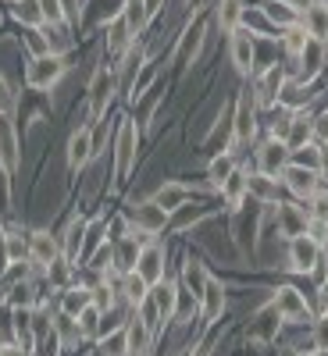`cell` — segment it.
<instances>
[{
	"mask_svg": "<svg viewBox=\"0 0 328 356\" xmlns=\"http://www.w3.org/2000/svg\"><path fill=\"white\" fill-rule=\"evenodd\" d=\"M136 154H139V125H136V118L122 114L118 132H114V186H122L132 175Z\"/></svg>",
	"mask_w": 328,
	"mask_h": 356,
	"instance_id": "6da1fadb",
	"label": "cell"
},
{
	"mask_svg": "<svg viewBox=\"0 0 328 356\" xmlns=\"http://www.w3.org/2000/svg\"><path fill=\"white\" fill-rule=\"evenodd\" d=\"M68 54H47V57H29L25 65V86L36 89V93H50V89L68 75Z\"/></svg>",
	"mask_w": 328,
	"mask_h": 356,
	"instance_id": "7a4b0ae2",
	"label": "cell"
},
{
	"mask_svg": "<svg viewBox=\"0 0 328 356\" xmlns=\"http://www.w3.org/2000/svg\"><path fill=\"white\" fill-rule=\"evenodd\" d=\"M257 139V100H253V89H240V97L232 104V136L225 150L235 154V146H247Z\"/></svg>",
	"mask_w": 328,
	"mask_h": 356,
	"instance_id": "3957f363",
	"label": "cell"
},
{
	"mask_svg": "<svg viewBox=\"0 0 328 356\" xmlns=\"http://www.w3.org/2000/svg\"><path fill=\"white\" fill-rule=\"evenodd\" d=\"M267 310H272L279 321L286 324H304V321H314V310L307 303V296L296 289V285H279L267 300Z\"/></svg>",
	"mask_w": 328,
	"mask_h": 356,
	"instance_id": "277c9868",
	"label": "cell"
},
{
	"mask_svg": "<svg viewBox=\"0 0 328 356\" xmlns=\"http://www.w3.org/2000/svg\"><path fill=\"white\" fill-rule=\"evenodd\" d=\"M272 211H275V228H279V235H282L286 243H292V239H300V235H311L314 232L311 214H307V203H300V200H279Z\"/></svg>",
	"mask_w": 328,
	"mask_h": 356,
	"instance_id": "5b68a950",
	"label": "cell"
},
{
	"mask_svg": "<svg viewBox=\"0 0 328 356\" xmlns=\"http://www.w3.org/2000/svg\"><path fill=\"white\" fill-rule=\"evenodd\" d=\"M207 193H214V189H203V186H193V182H178V178H168V182H161L157 189H154V203L157 207H164L168 214H178L182 207H189L193 200H200V196H207Z\"/></svg>",
	"mask_w": 328,
	"mask_h": 356,
	"instance_id": "8992f818",
	"label": "cell"
},
{
	"mask_svg": "<svg viewBox=\"0 0 328 356\" xmlns=\"http://www.w3.org/2000/svg\"><path fill=\"white\" fill-rule=\"evenodd\" d=\"M114 93H118V68L111 65V68H100L93 75V82H89V125L104 122Z\"/></svg>",
	"mask_w": 328,
	"mask_h": 356,
	"instance_id": "52a82bcc",
	"label": "cell"
},
{
	"mask_svg": "<svg viewBox=\"0 0 328 356\" xmlns=\"http://www.w3.org/2000/svg\"><path fill=\"white\" fill-rule=\"evenodd\" d=\"M129 221H132L129 228L139 232L143 239H154V235H161L171 225V214L164 211V207H157L154 200H139V203L129 207Z\"/></svg>",
	"mask_w": 328,
	"mask_h": 356,
	"instance_id": "ba28073f",
	"label": "cell"
},
{
	"mask_svg": "<svg viewBox=\"0 0 328 356\" xmlns=\"http://www.w3.org/2000/svg\"><path fill=\"white\" fill-rule=\"evenodd\" d=\"M136 275L150 289L161 285L168 278V246L157 243V239H146L143 250H139V260H136Z\"/></svg>",
	"mask_w": 328,
	"mask_h": 356,
	"instance_id": "9c48e42d",
	"label": "cell"
},
{
	"mask_svg": "<svg viewBox=\"0 0 328 356\" xmlns=\"http://www.w3.org/2000/svg\"><path fill=\"white\" fill-rule=\"evenodd\" d=\"M289 86V75H286V65H267L260 75H253V100H257V107H264V111H272V107H279V97H282V89Z\"/></svg>",
	"mask_w": 328,
	"mask_h": 356,
	"instance_id": "30bf717a",
	"label": "cell"
},
{
	"mask_svg": "<svg viewBox=\"0 0 328 356\" xmlns=\"http://www.w3.org/2000/svg\"><path fill=\"white\" fill-rule=\"evenodd\" d=\"M228 61L240 79H253L257 75V40L240 25V33L228 36Z\"/></svg>",
	"mask_w": 328,
	"mask_h": 356,
	"instance_id": "8fae6325",
	"label": "cell"
},
{
	"mask_svg": "<svg viewBox=\"0 0 328 356\" xmlns=\"http://www.w3.org/2000/svg\"><path fill=\"white\" fill-rule=\"evenodd\" d=\"M143 235L139 232H132V228H125L118 239L111 243V271L114 275H132L136 271V260H139V250H143Z\"/></svg>",
	"mask_w": 328,
	"mask_h": 356,
	"instance_id": "7c38bea8",
	"label": "cell"
},
{
	"mask_svg": "<svg viewBox=\"0 0 328 356\" xmlns=\"http://www.w3.org/2000/svg\"><path fill=\"white\" fill-rule=\"evenodd\" d=\"M97 157V146H93V125H79L72 129L68 136V146H65V161H68V171L79 175L89 161Z\"/></svg>",
	"mask_w": 328,
	"mask_h": 356,
	"instance_id": "4fadbf2b",
	"label": "cell"
},
{
	"mask_svg": "<svg viewBox=\"0 0 328 356\" xmlns=\"http://www.w3.org/2000/svg\"><path fill=\"white\" fill-rule=\"evenodd\" d=\"M289 271L292 275H314L318 264H321V243L314 235H300V239L289 243Z\"/></svg>",
	"mask_w": 328,
	"mask_h": 356,
	"instance_id": "5bb4252c",
	"label": "cell"
},
{
	"mask_svg": "<svg viewBox=\"0 0 328 356\" xmlns=\"http://www.w3.org/2000/svg\"><path fill=\"white\" fill-rule=\"evenodd\" d=\"M228 310V292H225V282L211 275V282H207L203 296H200V324L203 328H214V324L225 317Z\"/></svg>",
	"mask_w": 328,
	"mask_h": 356,
	"instance_id": "9a60e30c",
	"label": "cell"
},
{
	"mask_svg": "<svg viewBox=\"0 0 328 356\" xmlns=\"http://www.w3.org/2000/svg\"><path fill=\"white\" fill-rule=\"evenodd\" d=\"M289 161H292L289 146L279 143V139H272V136L257 146V171L267 175V178H279V182H282V171L289 168Z\"/></svg>",
	"mask_w": 328,
	"mask_h": 356,
	"instance_id": "2e32d148",
	"label": "cell"
},
{
	"mask_svg": "<svg viewBox=\"0 0 328 356\" xmlns=\"http://www.w3.org/2000/svg\"><path fill=\"white\" fill-rule=\"evenodd\" d=\"M282 186H286V193H289L292 200L307 203V200L321 189V175H318V171H311V168H300V164H292V161H289V168L282 171Z\"/></svg>",
	"mask_w": 328,
	"mask_h": 356,
	"instance_id": "e0dca14e",
	"label": "cell"
},
{
	"mask_svg": "<svg viewBox=\"0 0 328 356\" xmlns=\"http://www.w3.org/2000/svg\"><path fill=\"white\" fill-rule=\"evenodd\" d=\"M178 292H182V285H178L175 278H164L161 285L150 289V310H154V324L161 328V324L175 321L178 314Z\"/></svg>",
	"mask_w": 328,
	"mask_h": 356,
	"instance_id": "ac0fdd59",
	"label": "cell"
},
{
	"mask_svg": "<svg viewBox=\"0 0 328 356\" xmlns=\"http://www.w3.org/2000/svg\"><path fill=\"white\" fill-rule=\"evenodd\" d=\"M29 260H33L36 267H43V271H47L50 264L65 260L61 257V239H57L54 232H47V228L29 232Z\"/></svg>",
	"mask_w": 328,
	"mask_h": 356,
	"instance_id": "d6986e66",
	"label": "cell"
},
{
	"mask_svg": "<svg viewBox=\"0 0 328 356\" xmlns=\"http://www.w3.org/2000/svg\"><path fill=\"white\" fill-rule=\"evenodd\" d=\"M61 257L75 267L79 260H82V243H86V218L82 214H75V218H68V225L61 228Z\"/></svg>",
	"mask_w": 328,
	"mask_h": 356,
	"instance_id": "ffe728a7",
	"label": "cell"
},
{
	"mask_svg": "<svg viewBox=\"0 0 328 356\" xmlns=\"http://www.w3.org/2000/svg\"><path fill=\"white\" fill-rule=\"evenodd\" d=\"M125 332H129V356H150V349H154V328L146 324V317L139 310H132V317L125 321Z\"/></svg>",
	"mask_w": 328,
	"mask_h": 356,
	"instance_id": "44dd1931",
	"label": "cell"
},
{
	"mask_svg": "<svg viewBox=\"0 0 328 356\" xmlns=\"http://www.w3.org/2000/svg\"><path fill=\"white\" fill-rule=\"evenodd\" d=\"M257 11H260V18L272 25V29H279V33H286V29H292V25H300V15H296L286 0H257Z\"/></svg>",
	"mask_w": 328,
	"mask_h": 356,
	"instance_id": "7402d4cb",
	"label": "cell"
},
{
	"mask_svg": "<svg viewBox=\"0 0 328 356\" xmlns=\"http://www.w3.org/2000/svg\"><path fill=\"white\" fill-rule=\"evenodd\" d=\"M22 164V154H18V132L11 125V118H0V168L8 175H15Z\"/></svg>",
	"mask_w": 328,
	"mask_h": 356,
	"instance_id": "603a6c76",
	"label": "cell"
},
{
	"mask_svg": "<svg viewBox=\"0 0 328 356\" xmlns=\"http://www.w3.org/2000/svg\"><path fill=\"white\" fill-rule=\"evenodd\" d=\"M218 196H221V203L228 207L232 214H240L243 211V203H247V196H250V186H247V171L243 168H235L232 171V178L218 189Z\"/></svg>",
	"mask_w": 328,
	"mask_h": 356,
	"instance_id": "cb8c5ba5",
	"label": "cell"
},
{
	"mask_svg": "<svg viewBox=\"0 0 328 356\" xmlns=\"http://www.w3.org/2000/svg\"><path fill=\"white\" fill-rule=\"evenodd\" d=\"M300 25H304V33L318 43L328 40V0H314V4L300 15Z\"/></svg>",
	"mask_w": 328,
	"mask_h": 356,
	"instance_id": "d4e9b609",
	"label": "cell"
},
{
	"mask_svg": "<svg viewBox=\"0 0 328 356\" xmlns=\"http://www.w3.org/2000/svg\"><path fill=\"white\" fill-rule=\"evenodd\" d=\"M296 65H300V82H304V86L314 82V79L321 75V68H325V43L307 40V47L300 50V57H296Z\"/></svg>",
	"mask_w": 328,
	"mask_h": 356,
	"instance_id": "484cf974",
	"label": "cell"
},
{
	"mask_svg": "<svg viewBox=\"0 0 328 356\" xmlns=\"http://www.w3.org/2000/svg\"><path fill=\"white\" fill-rule=\"evenodd\" d=\"M207 282H211V271L203 267V260L200 257H186L182 260V282H178V285H182L186 292H193V300H200Z\"/></svg>",
	"mask_w": 328,
	"mask_h": 356,
	"instance_id": "4316f807",
	"label": "cell"
},
{
	"mask_svg": "<svg viewBox=\"0 0 328 356\" xmlns=\"http://www.w3.org/2000/svg\"><path fill=\"white\" fill-rule=\"evenodd\" d=\"M247 186H250V200H257L260 207H275L279 203V178H267L260 171H247Z\"/></svg>",
	"mask_w": 328,
	"mask_h": 356,
	"instance_id": "83f0119b",
	"label": "cell"
},
{
	"mask_svg": "<svg viewBox=\"0 0 328 356\" xmlns=\"http://www.w3.org/2000/svg\"><path fill=\"white\" fill-rule=\"evenodd\" d=\"M235 168H240V164H235V154L232 150H221V154H214L211 161H207V186H211L214 193L228 182V178H232V171Z\"/></svg>",
	"mask_w": 328,
	"mask_h": 356,
	"instance_id": "f1b7e54d",
	"label": "cell"
},
{
	"mask_svg": "<svg viewBox=\"0 0 328 356\" xmlns=\"http://www.w3.org/2000/svg\"><path fill=\"white\" fill-rule=\"evenodd\" d=\"M11 18H15L22 29H47L43 0H15V4H11Z\"/></svg>",
	"mask_w": 328,
	"mask_h": 356,
	"instance_id": "f546056e",
	"label": "cell"
},
{
	"mask_svg": "<svg viewBox=\"0 0 328 356\" xmlns=\"http://www.w3.org/2000/svg\"><path fill=\"white\" fill-rule=\"evenodd\" d=\"M89 303H93V289H89V285H65L61 289V314L79 317Z\"/></svg>",
	"mask_w": 328,
	"mask_h": 356,
	"instance_id": "4dcf8cb0",
	"label": "cell"
},
{
	"mask_svg": "<svg viewBox=\"0 0 328 356\" xmlns=\"http://www.w3.org/2000/svg\"><path fill=\"white\" fill-rule=\"evenodd\" d=\"M107 246V221L104 218H89L86 221V243H82V260H93Z\"/></svg>",
	"mask_w": 328,
	"mask_h": 356,
	"instance_id": "1f68e13d",
	"label": "cell"
},
{
	"mask_svg": "<svg viewBox=\"0 0 328 356\" xmlns=\"http://www.w3.org/2000/svg\"><path fill=\"white\" fill-rule=\"evenodd\" d=\"M97 356H129V332L125 324H118V328L104 332L97 339Z\"/></svg>",
	"mask_w": 328,
	"mask_h": 356,
	"instance_id": "d6a6232c",
	"label": "cell"
},
{
	"mask_svg": "<svg viewBox=\"0 0 328 356\" xmlns=\"http://www.w3.org/2000/svg\"><path fill=\"white\" fill-rule=\"evenodd\" d=\"M43 18H47V29H54V33H65L75 22V15L65 0H43Z\"/></svg>",
	"mask_w": 328,
	"mask_h": 356,
	"instance_id": "836d02e7",
	"label": "cell"
},
{
	"mask_svg": "<svg viewBox=\"0 0 328 356\" xmlns=\"http://www.w3.org/2000/svg\"><path fill=\"white\" fill-rule=\"evenodd\" d=\"M122 300L129 303V310L146 307V300H150V285H146L136 271H132V275H125V278H122Z\"/></svg>",
	"mask_w": 328,
	"mask_h": 356,
	"instance_id": "e575fe53",
	"label": "cell"
},
{
	"mask_svg": "<svg viewBox=\"0 0 328 356\" xmlns=\"http://www.w3.org/2000/svg\"><path fill=\"white\" fill-rule=\"evenodd\" d=\"M243 15H247L243 0H221V8H218V29H221L225 36L240 33V25H243Z\"/></svg>",
	"mask_w": 328,
	"mask_h": 356,
	"instance_id": "d590c367",
	"label": "cell"
},
{
	"mask_svg": "<svg viewBox=\"0 0 328 356\" xmlns=\"http://www.w3.org/2000/svg\"><path fill=\"white\" fill-rule=\"evenodd\" d=\"M122 18L129 25L132 36H143L146 25H150V11H146V0H125L122 4Z\"/></svg>",
	"mask_w": 328,
	"mask_h": 356,
	"instance_id": "8d00e7d4",
	"label": "cell"
},
{
	"mask_svg": "<svg viewBox=\"0 0 328 356\" xmlns=\"http://www.w3.org/2000/svg\"><path fill=\"white\" fill-rule=\"evenodd\" d=\"M200 43H203V25H189L186 33H182V40H178V50H175V65H193L196 61V50H200Z\"/></svg>",
	"mask_w": 328,
	"mask_h": 356,
	"instance_id": "74e56055",
	"label": "cell"
},
{
	"mask_svg": "<svg viewBox=\"0 0 328 356\" xmlns=\"http://www.w3.org/2000/svg\"><path fill=\"white\" fill-rule=\"evenodd\" d=\"M311 118H314V114H304V111L292 118V129H289V136H286L289 154H292V150H300V146H307V143L314 139V125H311Z\"/></svg>",
	"mask_w": 328,
	"mask_h": 356,
	"instance_id": "f35d334b",
	"label": "cell"
},
{
	"mask_svg": "<svg viewBox=\"0 0 328 356\" xmlns=\"http://www.w3.org/2000/svg\"><path fill=\"white\" fill-rule=\"evenodd\" d=\"M292 164L311 168V171H318V175H321V168H325V146L311 139L307 146H300V150H292Z\"/></svg>",
	"mask_w": 328,
	"mask_h": 356,
	"instance_id": "ab89813d",
	"label": "cell"
},
{
	"mask_svg": "<svg viewBox=\"0 0 328 356\" xmlns=\"http://www.w3.org/2000/svg\"><path fill=\"white\" fill-rule=\"evenodd\" d=\"M54 332H57V339H61V346H65V349H75V346L82 342L75 317H68V314H61V310L54 314Z\"/></svg>",
	"mask_w": 328,
	"mask_h": 356,
	"instance_id": "60d3db41",
	"label": "cell"
},
{
	"mask_svg": "<svg viewBox=\"0 0 328 356\" xmlns=\"http://www.w3.org/2000/svg\"><path fill=\"white\" fill-rule=\"evenodd\" d=\"M100 321H104V310H100L97 303H89V307L75 317V324H79V335L97 342V335H100Z\"/></svg>",
	"mask_w": 328,
	"mask_h": 356,
	"instance_id": "b9f144b4",
	"label": "cell"
},
{
	"mask_svg": "<svg viewBox=\"0 0 328 356\" xmlns=\"http://www.w3.org/2000/svg\"><path fill=\"white\" fill-rule=\"evenodd\" d=\"M22 43H25L29 57H47V54H54V43H50V33H47V29H25Z\"/></svg>",
	"mask_w": 328,
	"mask_h": 356,
	"instance_id": "7bdbcfd3",
	"label": "cell"
},
{
	"mask_svg": "<svg viewBox=\"0 0 328 356\" xmlns=\"http://www.w3.org/2000/svg\"><path fill=\"white\" fill-rule=\"evenodd\" d=\"M314 356H325L328 353V310H321V317H314L311 324V349Z\"/></svg>",
	"mask_w": 328,
	"mask_h": 356,
	"instance_id": "ee69618b",
	"label": "cell"
},
{
	"mask_svg": "<svg viewBox=\"0 0 328 356\" xmlns=\"http://www.w3.org/2000/svg\"><path fill=\"white\" fill-rule=\"evenodd\" d=\"M4 257H8V264L29 260V235H18V232H4Z\"/></svg>",
	"mask_w": 328,
	"mask_h": 356,
	"instance_id": "f6af8a7d",
	"label": "cell"
},
{
	"mask_svg": "<svg viewBox=\"0 0 328 356\" xmlns=\"http://www.w3.org/2000/svg\"><path fill=\"white\" fill-rule=\"evenodd\" d=\"M279 40H282V50L292 57V61H296V57H300V50L307 47V33H304V25H292V29H286V33H279Z\"/></svg>",
	"mask_w": 328,
	"mask_h": 356,
	"instance_id": "bcb514c9",
	"label": "cell"
},
{
	"mask_svg": "<svg viewBox=\"0 0 328 356\" xmlns=\"http://www.w3.org/2000/svg\"><path fill=\"white\" fill-rule=\"evenodd\" d=\"M307 214H311V225L328 228V193H325V189H318V193L307 200Z\"/></svg>",
	"mask_w": 328,
	"mask_h": 356,
	"instance_id": "7dc6e473",
	"label": "cell"
},
{
	"mask_svg": "<svg viewBox=\"0 0 328 356\" xmlns=\"http://www.w3.org/2000/svg\"><path fill=\"white\" fill-rule=\"evenodd\" d=\"M154 82H157V68H143V75L129 86V104H139L146 93H154Z\"/></svg>",
	"mask_w": 328,
	"mask_h": 356,
	"instance_id": "c3c4849f",
	"label": "cell"
},
{
	"mask_svg": "<svg viewBox=\"0 0 328 356\" xmlns=\"http://www.w3.org/2000/svg\"><path fill=\"white\" fill-rule=\"evenodd\" d=\"M93 303H97L104 314L114 310V282H111V275H104V278L93 285Z\"/></svg>",
	"mask_w": 328,
	"mask_h": 356,
	"instance_id": "681fc988",
	"label": "cell"
},
{
	"mask_svg": "<svg viewBox=\"0 0 328 356\" xmlns=\"http://www.w3.org/2000/svg\"><path fill=\"white\" fill-rule=\"evenodd\" d=\"M8 303H11V307H36V289H33V282H15Z\"/></svg>",
	"mask_w": 328,
	"mask_h": 356,
	"instance_id": "f907efd6",
	"label": "cell"
},
{
	"mask_svg": "<svg viewBox=\"0 0 328 356\" xmlns=\"http://www.w3.org/2000/svg\"><path fill=\"white\" fill-rule=\"evenodd\" d=\"M18 111V97H15V89L8 82V75L0 72V118H11Z\"/></svg>",
	"mask_w": 328,
	"mask_h": 356,
	"instance_id": "816d5d0a",
	"label": "cell"
},
{
	"mask_svg": "<svg viewBox=\"0 0 328 356\" xmlns=\"http://www.w3.org/2000/svg\"><path fill=\"white\" fill-rule=\"evenodd\" d=\"M11 178L15 175H8L4 168H0V225L11 218Z\"/></svg>",
	"mask_w": 328,
	"mask_h": 356,
	"instance_id": "f5cc1de1",
	"label": "cell"
},
{
	"mask_svg": "<svg viewBox=\"0 0 328 356\" xmlns=\"http://www.w3.org/2000/svg\"><path fill=\"white\" fill-rule=\"evenodd\" d=\"M292 111H282L279 118H275V125H272V139H279V143H286V136H289V129H292Z\"/></svg>",
	"mask_w": 328,
	"mask_h": 356,
	"instance_id": "db71d44e",
	"label": "cell"
},
{
	"mask_svg": "<svg viewBox=\"0 0 328 356\" xmlns=\"http://www.w3.org/2000/svg\"><path fill=\"white\" fill-rule=\"evenodd\" d=\"M311 125H314V143L328 146V107H325L321 114H314V118H311Z\"/></svg>",
	"mask_w": 328,
	"mask_h": 356,
	"instance_id": "11a10c76",
	"label": "cell"
},
{
	"mask_svg": "<svg viewBox=\"0 0 328 356\" xmlns=\"http://www.w3.org/2000/svg\"><path fill=\"white\" fill-rule=\"evenodd\" d=\"M0 356H29L22 342H0Z\"/></svg>",
	"mask_w": 328,
	"mask_h": 356,
	"instance_id": "9f6ffc18",
	"label": "cell"
},
{
	"mask_svg": "<svg viewBox=\"0 0 328 356\" xmlns=\"http://www.w3.org/2000/svg\"><path fill=\"white\" fill-rule=\"evenodd\" d=\"M286 4H289V8L296 11V15H304V11H307V8L314 4V0H286Z\"/></svg>",
	"mask_w": 328,
	"mask_h": 356,
	"instance_id": "6f0895ef",
	"label": "cell"
},
{
	"mask_svg": "<svg viewBox=\"0 0 328 356\" xmlns=\"http://www.w3.org/2000/svg\"><path fill=\"white\" fill-rule=\"evenodd\" d=\"M203 8H207V0H186V11H189L193 18H196V15H200Z\"/></svg>",
	"mask_w": 328,
	"mask_h": 356,
	"instance_id": "680465c9",
	"label": "cell"
},
{
	"mask_svg": "<svg viewBox=\"0 0 328 356\" xmlns=\"http://www.w3.org/2000/svg\"><path fill=\"white\" fill-rule=\"evenodd\" d=\"M189 356H211V346H207V342H196Z\"/></svg>",
	"mask_w": 328,
	"mask_h": 356,
	"instance_id": "91938a15",
	"label": "cell"
},
{
	"mask_svg": "<svg viewBox=\"0 0 328 356\" xmlns=\"http://www.w3.org/2000/svg\"><path fill=\"white\" fill-rule=\"evenodd\" d=\"M325 65H328V40H325Z\"/></svg>",
	"mask_w": 328,
	"mask_h": 356,
	"instance_id": "94428289",
	"label": "cell"
},
{
	"mask_svg": "<svg viewBox=\"0 0 328 356\" xmlns=\"http://www.w3.org/2000/svg\"><path fill=\"white\" fill-rule=\"evenodd\" d=\"M8 4H15V0H8Z\"/></svg>",
	"mask_w": 328,
	"mask_h": 356,
	"instance_id": "6125c7cd",
	"label": "cell"
},
{
	"mask_svg": "<svg viewBox=\"0 0 328 356\" xmlns=\"http://www.w3.org/2000/svg\"><path fill=\"white\" fill-rule=\"evenodd\" d=\"M0 342H4V339H0Z\"/></svg>",
	"mask_w": 328,
	"mask_h": 356,
	"instance_id": "be15d7a7",
	"label": "cell"
}]
</instances>
